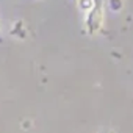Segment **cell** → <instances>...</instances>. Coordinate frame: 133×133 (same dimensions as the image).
Wrapping results in <instances>:
<instances>
[{
	"label": "cell",
	"mask_w": 133,
	"mask_h": 133,
	"mask_svg": "<svg viewBox=\"0 0 133 133\" xmlns=\"http://www.w3.org/2000/svg\"><path fill=\"white\" fill-rule=\"evenodd\" d=\"M103 24V2L102 0H94V6L89 10L86 17V27L91 35L97 33L102 28Z\"/></svg>",
	"instance_id": "1"
},
{
	"label": "cell",
	"mask_w": 133,
	"mask_h": 133,
	"mask_svg": "<svg viewBox=\"0 0 133 133\" xmlns=\"http://www.w3.org/2000/svg\"><path fill=\"white\" fill-rule=\"evenodd\" d=\"M78 5H80V8H82V10L89 11V10L94 6V0H78Z\"/></svg>",
	"instance_id": "2"
},
{
	"label": "cell",
	"mask_w": 133,
	"mask_h": 133,
	"mask_svg": "<svg viewBox=\"0 0 133 133\" xmlns=\"http://www.w3.org/2000/svg\"><path fill=\"white\" fill-rule=\"evenodd\" d=\"M110 8L113 11H119L122 8V0H110Z\"/></svg>",
	"instance_id": "3"
}]
</instances>
